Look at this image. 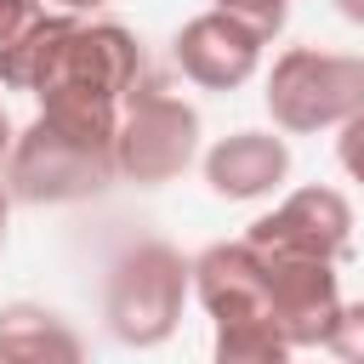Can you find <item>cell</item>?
Here are the masks:
<instances>
[{
  "label": "cell",
  "instance_id": "cell-1",
  "mask_svg": "<svg viewBox=\"0 0 364 364\" xmlns=\"http://www.w3.org/2000/svg\"><path fill=\"white\" fill-rule=\"evenodd\" d=\"M279 165H284L279 142H233V148H222V154H216L210 176H216V188L256 193L262 182H273V176H279Z\"/></svg>",
  "mask_w": 364,
  "mask_h": 364
},
{
  "label": "cell",
  "instance_id": "cell-2",
  "mask_svg": "<svg viewBox=\"0 0 364 364\" xmlns=\"http://www.w3.org/2000/svg\"><path fill=\"white\" fill-rule=\"evenodd\" d=\"M228 6V0H222ZM233 6H250L256 11V28H273L279 17H284V0H233Z\"/></svg>",
  "mask_w": 364,
  "mask_h": 364
}]
</instances>
